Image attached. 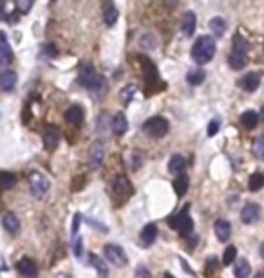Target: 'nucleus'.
<instances>
[{
	"instance_id": "obj_7",
	"label": "nucleus",
	"mask_w": 264,
	"mask_h": 278,
	"mask_svg": "<svg viewBox=\"0 0 264 278\" xmlns=\"http://www.w3.org/2000/svg\"><path fill=\"white\" fill-rule=\"evenodd\" d=\"M112 191H114V195L127 199V197L132 195V184L125 175H118L112 183Z\"/></svg>"
},
{
	"instance_id": "obj_42",
	"label": "nucleus",
	"mask_w": 264,
	"mask_h": 278,
	"mask_svg": "<svg viewBox=\"0 0 264 278\" xmlns=\"http://www.w3.org/2000/svg\"><path fill=\"white\" fill-rule=\"evenodd\" d=\"M217 267V260L215 259H210L208 262H206V277H212V273H213V269Z\"/></svg>"
},
{
	"instance_id": "obj_43",
	"label": "nucleus",
	"mask_w": 264,
	"mask_h": 278,
	"mask_svg": "<svg viewBox=\"0 0 264 278\" xmlns=\"http://www.w3.org/2000/svg\"><path fill=\"white\" fill-rule=\"evenodd\" d=\"M74 255L76 257H82V239L78 237V240L74 239Z\"/></svg>"
},
{
	"instance_id": "obj_37",
	"label": "nucleus",
	"mask_w": 264,
	"mask_h": 278,
	"mask_svg": "<svg viewBox=\"0 0 264 278\" xmlns=\"http://www.w3.org/2000/svg\"><path fill=\"white\" fill-rule=\"evenodd\" d=\"M136 92V87L134 85H127V88L122 92V98L125 100V103H129L130 100H132V94Z\"/></svg>"
},
{
	"instance_id": "obj_36",
	"label": "nucleus",
	"mask_w": 264,
	"mask_h": 278,
	"mask_svg": "<svg viewBox=\"0 0 264 278\" xmlns=\"http://www.w3.org/2000/svg\"><path fill=\"white\" fill-rule=\"evenodd\" d=\"M253 150H255V156L259 159H263L264 161V138H259L255 141V146H253Z\"/></svg>"
},
{
	"instance_id": "obj_33",
	"label": "nucleus",
	"mask_w": 264,
	"mask_h": 278,
	"mask_svg": "<svg viewBox=\"0 0 264 278\" xmlns=\"http://www.w3.org/2000/svg\"><path fill=\"white\" fill-rule=\"evenodd\" d=\"M15 175L13 174H9V172H2L0 174V188L2 190H11L15 186Z\"/></svg>"
},
{
	"instance_id": "obj_5",
	"label": "nucleus",
	"mask_w": 264,
	"mask_h": 278,
	"mask_svg": "<svg viewBox=\"0 0 264 278\" xmlns=\"http://www.w3.org/2000/svg\"><path fill=\"white\" fill-rule=\"evenodd\" d=\"M103 255H105V260H107V262H110V264L116 265V267L127 265V255H125V251H123L120 246H116V244H107V246L103 247Z\"/></svg>"
},
{
	"instance_id": "obj_40",
	"label": "nucleus",
	"mask_w": 264,
	"mask_h": 278,
	"mask_svg": "<svg viewBox=\"0 0 264 278\" xmlns=\"http://www.w3.org/2000/svg\"><path fill=\"white\" fill-rule=\"evenodd\" d=\"M217 130H219V120H212V121H210V125H208V130H206V134L212 138V136H215V134H217Z\"/></svg>"
},
{
	"instance_id": "obj_49",
	"label": "nucleus",
	"mask_w": 264,
	"mask_h": 278,
	"mask_svg": "<svg viewBox=\"0 0 264 278\" xmlns=\"http://www.w3.org/2000/svg\"><path fill=\"white\" fill-rule=\"evenodd\" d=\"M163 278H174V277H172L170 273H165V275H163Z\"/></svg>"
},
{
	"instance_id": "obj_14",
	"label": "nucleus",
	"mask_w": 264,
	"mask_h": 278,
	"mask_svg": "<svg viewBox=\"0 0 264 278\" xmlns=\"http://www.w3.org/2000/svg\"><path fill=\"white\" fill-rule=\"evenodd\" d=\"M213 231H215V237L221 240V242H226V240L230 239V235H232V226H230V222L228 221H215L213 224Z\"/></svg>"
},
{
	"instance_id": "obj_32",
	"label": "nucleus",
	"mask_w": 264,
	"mask_h": 278,
	"mask_svg": "<svg viewBox=\"0 0 264 278\" xmlns=\"http://www.w3.org/2000/svg\"><path fill=\"white\" fill-rule=\"evenodd\" d=\"M248 186H250L251 191H259V190L264 186V174H261V172H255V174H251Z\"/></svg>"
},
{
	"instance_id": "obj_44",
	"label": "nucleus",
	"mask_w": 264,
	"mask_h": 278,
	"mask_svg": "<svg viewBox=\"0 0 264 278\" xmlns=\"http://www.w3.org/2000/svg\"><path fill=\"white\" fill-rule=\"evenodd\" d=\"M44 54H47V56H54V54H56V51H54V47H53V45H45Z\"/></svg>"
},
{
	"instance_id": "obj_8",
	"label": "nucleus",
	"mask_w": 264,
	"mask_h": 278,
	"mask_svg": "<svg viewBox=\"0 0 264 278\" xmlns=\"http://www.w3.org/2000/svg\"><path fill=\"white\" fill-rule=\"evenodd\" d=\"M17 269H18V273L22 275V277H26V278H36L38 277V265L35 264V260L27 259V257H24V259L17 264Z\"/></svg>"
},
{
	"instance_id": "obj_17",
	"label": "nucleus",
	"mask_w": 264,
	"mask_h": 278,
	"mask_svg": "<svg viewBox=\"0 0 264 278\" xmlns=\"http://www.w3.org/2000/svg\"><path fill=\"white\" fill-rule=\"evenodd\" d=\"M94 76H96V72H94V67H92L90 63H84V65L80 67L78 82H80V85H84V87L87 88L90 85V82L94 80Z\"/></svg>"
},
{
	"instance_id": "obj_24",
	"label": "nucleus",
	"mask_w": 264,
	"mask_h": 278,
	"mask_svg": "<svg viewBox=\"0 0 264 278\" xmlns=\"http://www.w3.org/2000/svg\"><path fill=\"white\" fill-rule=\"evenodd\" d=\"M105 88H107V82H105V78H103V76H100V74H96V76H94V80L90 82V85L87 87V90H89V92H92V94L100 96V94H103V92H105Z\"/></svg>"
},
{
	"instance_id": "obj_45",
	"label": "nucleus",
	"mask_w": 264,
	"mask_h": 278,
	"mask_svg": "<svg viewBox=\"0 0 264 278\" xmlns=\"http://www.w3.org/2000/svg\"><path fill=\"white\" fill-rule=\"evenodd\" d=\"M7 13H6V7H4V4H0V20H6Z\"/></svg>"
},
{
	"instance_id": "obj_9",
	"label": "nucleus",
	"mask_w": 264,
	"mask_h": 278,
	"mask_svg": "<svg viewBox=\"0 0 264 278\" xmlns=\"http://www.w3.org/2000/svg\"><path fill=\"white\" fill-rule=\"evenodd\" d=\"M17 80H18V76L17 72L11 69H6L0 72V90H4V92H11L15 87H17Z\"/></svg>"
},
{
	"instance_id": "obj_4",
	"label": "nucleus",
	"mask_w": 264,
	"mask_h": 278,
	"mask_svg": "<svg viewBox=\"0 0 264 278\" xmlns=\"http://www.w3.org/2000/svg\"><path fill=\"white\" fill-rule=\"evenodd\" d=\"M170 226L174 227V229H177L183 237H188V235L192 233L194 222H192V219H190V215H188V206L183 209V211H179V213L174 215V217L170 219Z\"/></svg>"
},
{
	"instance_id": "obj_29",
	"label": "nucleus",
	"mask_w": 264,
	"mask_h": 278,
	"mask_svg": "<svg viewBox=\"0 0 264 278\" xmlns=\"http://www.w3.org/2000/svg\"><path fill=\"white\" fill-rule=\"evenodd\" d=\"M118 17H120V13H118V9L112 4H109V6L105 7V11H103V22L107 25H114L116 24Z\"/></svg>"
},
{
	"instance_id": "obj_19",
	"label": "nucleus",
	"mask_w": 264,
	"mask_h": 278,
	"mask_svg": "<svg viewBox=\"0 0 264 278\" xmlns=\"http://www.w3.org/2000/svg\"><path fill=\"white\" fill-rule=\"evenodd\" d=\"M2 226H4V229L9 231V233H17L20 229L18 217L15 213H11V211H7V213H4V217H2Z\"/></svg>"
},
{
	"instance_id": "obj_25",
	"label": "nucleus",
	"mask_w": 264,
	"mask_h": 278,
	"mask_svg": "<svg viewBox=\"0 0 264 278\" xmlns=\"http://www.w3.org/2000/svg\"><path fill=\"white\" fill-rule=\"evenodd\" d=\"M241 123H243V126L245 128H255L259 123V114L253 112V110H246V112H243V116H241Z\"/></svg>"
},
{
	"instance_id": "obj_10",
	"label": "nucleus",
	"mask_w": 264,
	"mask_h": 278,
	"mask_svg": "<svg viewBox=\"0 0 264 278\" xmlns=\"http://www.w3.org/2000/svg\"><path fill=\"white\" fill-rule=\"evenodd\" d=\"M259 217H261V208H259V204H255V202L246 204L245 208H243V211H241V221L245 222V224L257 222Z\"/></svg>"
},
{
	"instance_id": "obj_48",
	"label": "nucleus",
	"mask_w": 264,
	"mask_h": 278,
	"mask_svg": "<svg viewBox=\"0 0 264 278\" xmlns=\"http://www.w3.org/2000/svg\"><path fill=\"white\" fill-rule=\"evenodd\" d=\"M56 278H71V277H69L67 273H60V275H58V277H56Z\"/></svg>"
},
{
	"instance_id": "obj_34",
	"label": "nucleus",
	"mask_w": 264,
	"mask_h": 278,
	"mask_svg": "<svg viewBox=\"0 0 264 278\" xmlns=\"http://www.w3.org/2000/svg\"><path fill=\"white\" fill-rule=\"evenodd\" d=\"M235 257H237V249H235V246H228L226 247L225 255H223V264L230 265L233 260H235Z\"/></svg>"
},
{
	"instance_id": "obj_28",
	"label": "nucleus",
	"mask_w": 264,
	"mask_h": 278,
	"mask_svg": "<svg viewBox=\"0 0 264 278\" xmlns=\"http://www.w3.org/2000/svg\"><path fill=\"white\" fill-rule=\"evenodd\" d=\"M210 29H212L213 36H223L226 33V22L221 17H215L210 20Z\"/></svg>"
},
{
	"instance_id": "obj_22",
	"label": "nucleus",
	"mask_w": 264,
	"mask_h": 278,
	"mask_svg": "<svg viewBox=\"0 0 264 278\" xmlns=\"http://www.w3.org/2000/svg\"><path fill=\"white\" fill-rule=\"evenodd\" d=\"M188 186H190V179H188L187 174H179V175L176 177V181H174V190H176V193L179 197H183L185 193L188 191Z\"/></svg>"
},
{
	"instance_id": "obj_38",
	"label": "nucleus",
	"mask_w": 264,
	"mask_h": 278,
	"mask_svg": "<svg viewBox=\"0 0 264 278\" xmlns=\"http://www.w3.org/2000/svg\"><path fill=\"white\" fill-rule=\"evenodd\" d=\"M134 278H152V275H150V271H148L145 265H140V267H136Z\"/></svg>"
},
{
	"instance_id": "obj_2",
	"label": "nucleus",
	"mask_w": 264,
	"mask_h": 278,
	"mask_svg": "<svg viewBox=\"0 0 264 278\" xmlns=\"http://www.w3.org/2000/svg\"><path fill=\"white\" fill-rule=\"evenodd\" d=\"M27 183H29L31 193L36 197V199H44V197L47 195L49 188H51L49 179H47L44 174H40V172H31V174L27 175Z\"/></svg>"
},
{
	"instance_id": "obj_21",
	"label": "nucleus",
	"mask_w": 264,
	"mask_h": 278,
	"mask_svg": "<svg viewBox=\"0 0 264 278\" xmlns=\"http://www.w3.org/2000/svg\"><path fill=\"white\" fill-rule=\"evenodd\" d=\"M82 118H84V112L78 105H72L65 110V121L71 123V125H80L82 123Z\"/></svg>"
},
{
	"instance_id": "obj_26",
	"label": "nucleus",
	"mask_w": 264,
	"mask_h": 278,
	"mask_svg": "<svg viewBox=\"0 0 264 278\" xmlns=\"http://www.w3.org/2000/svg\"><path fill=\"white\" fill-rule=\"evenodd\" d=\"M89 259H90V265L96 269L100 277H107V275H109V269H107V262H105V260L100 259L98 255H90Z\"/></svg>"
},
{
	"instance_id": "obj_35",
	"label": "nucleus",
	"mask_w": 264,
	"mask_h": 278,
	"mask_svg": "<svg viewBox=\"0 0 264 278\" xmlns=\"http://www.w3.org/2000/svg\"><path fill=\"white\" fill-rule=\"evenodd\" d=\"M141 47L143 49H154L156 47V38L152 35H145L141 38Z\"/></svg>"
},
{
	"instance_id": "obj_11",
	"label": "nucleus",
	"mask_w": 264,
	"mask_h": 278,
	"mask_svg": "<svg viewBox=\"0 0 264 278\" xmlns=\"http://www.w3.org/2000/svg\"><path fill=\"white\" fill-rule=\"evenodd\" d=\"M241 88L246 90V92H255L261 85V74L259 72H248L246 76L241 78V82H239Z\"/></svg>"
},
{
	"instance_id": "obj_47",
	"label": "nucleus",
	"mask_w": 264,
	"mask_h": 278,
	"mask_svg": "<svg viewBox=\"0 0 264 278\" xmlns=\"http://www.w3.org/2000/svg\"><path fill=\"white\" fill-rule=\"evenodd\" d=\"M259 255H261V257L264 259V242L261 244V247H259Z\"/></svg>"
},
{
	"instance_id": "obj_30",
	"label": "nucleus",
	"mask_w": 264,
	"mask_h": 278,
	"mask_svg": "<svg viewBox=\"0 0 264 278\" xmlns=\"http://www.w3.org/2000/svg\"><path fill=\"white\" fill-rule=\"evenodd\" d=\"M205 78H206L205 70H203V69H194L187 74V82L190 83V85H201V83L205 82Z\"/></svg>"
},
{
	"instance_id": "obj_20",
	"label": "nucleus",
	"mask_w": 264,
	"mask_h": 278,
	"mask_svg": "<svg viewBox=\"0 0 264 278\" xmlns=\"http://www.w3.org/2000/svg\"><path fill=\"white\" fill-rule=\"evenodd\" d=\"M185 168H187V159L183 157V156L176 154V156L170 157V163H168V170H170V174L179 175V174L185 172Z\"/></svg>"
},
{
	"instance_id": "obj_1",
	"label": "nucleus",
	"mask_w": 264,
	"mask_h": 278,
	"mask_svg": "<svg viewBox=\"0 0 264 278\" xmlns=\"http://www.w3.org/2000/svg\"><path fill=\"white\" fill-rule=\"evenodd\" d=\"M215 42H213L212 36H199L192 45V58L195 63H199V65H205L208 63L210 60L213 58L215 54Z\"/></svg>"
},
{
	"instance_id": "obj_3",
	"label": "nucleus",
	"mask_w": 264,
	"mask_h": 278,
	"mask_svg": "<svg viewBox=\"0 0 264 278\" xmlns=\"http://www.w3.org/2000/svg\"><path fill=\"white\" fill-rule=\"evenodd\" d=\"M143 130H145V134L150 136V138L159 139L163 138V136H167L168 121L165 120V118H161V116H154V118H150V120H147L143 123Z\"/></svg>"
},
{
	"instance_id": "obj_15",
	"label": "nucleus",
	"mask_w": 264,
	"mask_h": 278,
	"mask_svg": "<svg viewBox=\"0 0 264 278\" xmlns=\"http://www.w3.org/2000/svg\"><path fill=\"white\" fill-rule=\"evenodd\" d=\"M0 38H2V44H0V69L6 70V67L11 63V60H13V52H11L9 45H7L4 33H0Z\"/></svg>"
},
{
	"instance_id": "obj_41",
	"label": "nucleus",
	"mask_w": 264,
	"mask_h": 278,
	"mask_svg": "<svg viewBox=\"0 0 264 278\" xmlns=\"http://www.w3.org/2000/svg\"><path fill=\"white\" fill-rule=\"evenodd\" d=\"M80 222H82V215L76 213V215H74V221H72V229H71L72 239H76V233H78V227H80Z\"/></svg>"
},
{
	"instance_id": "obj_27",
	"label": "nucleus",
	"mask_w": 264,
	"mask_h": 278,
	"mask_svg": "<svg viewBox=\"0 0 264 278\" xmlns=\"http://www.w3.org/2000/svg\"><path fill=\"white\" fill-rule=\"evenodd\" d=\"M228 63H230V67L235 70H241L246 67V63H248V58L246 54H237V52H232L230 58H228Z\"/></svg>"
},
{
	"instance_id": "obj_13",
	"label": "nucleus",
	"mask_w": 264,
	"mask_h": 278,
	"mask_svg": "<svg viewBox=\"0 0 264 278\" xmlns=\"http://www.w3.org/2000/svg\"><path fill=\"white\" fill-rule=\"evenodd\" d=\"M195 25H197V18L192 11H187L181 17V31L185 36H192L194 31H195Z\"/></svg>"
},
{
	"instance_id": "obj_23",
	"label": "nucleus",
	"mask_w": 264,
	"mask_h": 278,
	"mask_svg": "<svg viewBox=\"0 0 264 278\" xmlns=\"http://www.w3.org/2000/svg\"><path fill=\"white\" fill-rule=\"evenodd\" d=\"M250 273H251V267L246 259H239L237 262H235V267H233V275H235V278H248L250 277Z\"/></svg>"
},
{
	"instance_id": "obj_18",
	"label": "nucleus",
	"mask_w": 264,
	"mask_h": 278,
	"mask_svg": "<svg viewBox=\"0 0 264 278\" xmlns=\"http://www.w3.org/2000/svg\"><path fill=\"white\" fill-rule=\"evenodd\" d=\"M112 130H114V134L116 136H123V134L127 132V128H129V121H127V118H125V114L123 112H118L114 114V118H112Z\"/></svg>"
},
{
	"instance_id": "obj_31",
	"label": "nucleus",
	"mask_w": 264,
	"mask_h": 278,
	"mask_svg": "<svg viewBox=\"0 0 264 278\" xmlns=\"http://www.w3.org/2000/svg\"><path fill=\"white\" fill-rule=\"evenodd\" d=\"M248 40L243 38L241 35H235L233 36V52H237V54H246L248 52Z\"/></svg>"
},
{
	"instance_id": "obj_46",
	"label": "nucleus",
	"mask_w": 264,
	"mask_h": 278,
	"mask_svg": "<svg viewBox=\"0 0 264 278\" xmlns=\"http://www.w3.org/2000/svg\"><path fill=\"white\" fill-rule=\"evenodd\" d=\"M259 121H264V105L261 108V112H259Z\"/></svg>"
},
{
	"instance_id": "obj_39",
	"label": "nucleus",
	"mask_w": 264,
	"mask_h": 278,
	"mask_svg": "<svg viewBox=\"0 0 264 278\" xmlns=\"http://www.w3.org/2000/svg\"><path fill=\"white\" fill-rule=\"evenodd\" d=\"M33 2H29V0H18L17 2V9H18L20 13H27L29 9H31Z\"/></svg>"
},
{
	"instance_id": "obj_12",
	"label": "nucleus",
	"mask_w": 264,
	"mask_h": 278,
	"mask_svg": "<svg viewBox=\"0 0 264 278\" xmlns=\"http://www.w3.org/2000/svg\"><path fill=\"white\" fill-rule=\"evenodd\" d=\"M60 143V132L58 128H54V126H47L44 130V145L45 148L49 152H53Z\"/></svg>"
},
{
	"instance_id": "obj_16",
	"label": "nucleus",
	"mask_w": 264,
	"mask_h": 278,
	"mask_svg": "<svg viewBox=\"0 0 264 278\" xmlns=\"http://www.w3.org/2000/svg\"><path fill=\"white\" fill-rule=\"evenodd\" d=\"M156 237H158V226H156V224H147V226L143 227L141 233H140V240H141L143 247L152 246Z\"/></svg>"
},
{
	"instance_id": "obj_6",
	"label": "nucleus",
	"mask_w": 264,
	"mask_h": 278,
	"mask_svg": "<svg viewBox=\"0 0 264 278\" xmlns=\"http://www.w3.org/2000/svg\"><path fill=\"white\" fill-rule=\"evenodd\" d=\"M103 159H105V146L100 139L92 141V145L89 148V164L92 170H98L103 164Z\"/></svg>"
}]
</instances>
